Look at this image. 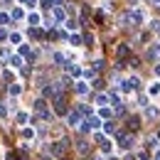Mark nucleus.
Returning a JSON list of instances; mask_svg holds the SVG:
<instances>
[{
  "label": "nucleus",
  "mask_w": 160,
  "mask_h": 160,
  "mask_svg": "<svg viewBox=\"0 0 160 160\" xmlns=\"http://www.w3.org/2000/svg\"><path fill=\"white\" fill-rule=\"evenodd\" d=\"M86 123H89V128H99V126H101V118L91 116V118H86Z\"/></svg>",
  "instance_id": "nucleus-7"
},
{
  "label": "nucleus",
  "mask_w": 160,
  "mask_h": 160,
  "mask_svg": "<svg viewBox=\"0 0 160 160\" xmlns=\"http://www.w3.org/2000/svg\"><path fill=\"white\" fill-rule=\"evenodd\" d=\"M77 91H79V94H86V91H89V86H86L84 81H77Z\"/></svg>",
  "instance_id": "nucleus-8"
},
{
  "label": "nucleus",
  "mask_w": 160,
  "mask_h": 160,
  "mask_svg": "<svg viewBox=\"0 0 160 160\" xmlns=\"http://www.w3.org/2000/svg\"><path fill=\"white\" fill-rule=\"evenodd\" d=\"M67 121H69V126H79L81 123V113L79 111H72V113L67 116Z\"/></svg>",
  "instance_id": "nucleus-4"
},
{
  "label": "nucleus",
  "mask_w": 160,
  "mask_h": 160,
  "mask_svg": "<svg viewBox=\"0 0 160 160\" xmlns=\"http://www.w3.org/2000/svg\"><path fill=\"white\" fill-rule=\"evenodd\" d=\"M153 2H160V0H153Z\"/></svg>",
  "instance_id": "nucleus-32"
},
{
  "label": "nucleus",
  "mask_w": 160,
  "mask_h": 160,
  "mask_svg": "<svg viewBox=\"0 0 160 160\" xmlns=\"http://www.w3.org/2000/svg\"><path fill=\"white\" fill-rule=\"evenodd\" d=\"M54 111L57 113H67V106H64V96L57 94V99H54Z\"/></svg>",
  "instance_id": "nucleus-3"
},
{
  "label": "nucleus",
  "mask_w": 160,
  "mask_h": 160,
  "mask_svg": "<svg viewBox=\"0 0 160 160\" xmlns=\"http://www.w3.org/2000/svg\"><path fill=\"white\" fill-rule=\"evenodd\" d=\"M148 91H150V96H158V94H160V84H153Z\"/></svg>",
  "instance_id": "nucleus-10"
},
{
  "label": "nucleus",
  "mask_w": 160,
  "mask_h": 160,
  "mask_svg": "<svg viewBox=\"0 0 160 160\" xmlns=\"http://www.w3.org/2000/svg\"><path fill=\"white\" fill-rule=\"evenodd\" d=\"M27 20H30V25H40V15H35V12H32Z\"/></svg>",
  "instance_id": "nucleus-12"
},
{
  "label": "nucleus",
  "mask_w": 160,
  "mask_h": 160,
  "mask_svg": "<svg viewBox=\"0 0 160 160\" xmlns=\"http://www.w3.org/2000/svg\"><path fill=\"white\" fill-rule=\"evenodd\" d=\"M126 54H128V47H126V44H121V47H118V57H126Z\"/></svg>",
  "instance_id": "nucleus-14"
},
{
  "label": "nucleus",
  "mask_w": 160,
  "mask_h": 160,
  "mask_svg": "<svg viewBox=\"0 0 160 160\" xmlns=\"http://www.w3.org/2000/svg\"><path fill=\"white\" fill-rule=\"evenodd\" d=\"M69 42H72L74 47H79V44H81V37H79V35H72V37H69Z\"/></svg>",
  "instance_id": "nucleus-11"
},
{
  "label": "nucleus",
  "mask_w": 160,
  "mask_h": 160,
  "mask_svg": "<svg viewBox=\"0 0 160 160\" xmlns=\"http://www.w3.org/2000/svg\"><path fill=\"white\" fill-rule=\"evenodd\" d=\"M5 116H8V108H5L2 103H0V118H5Z\"/></svg>",
  "instance_id": "nucleus-26"
},
{
  "label": "nucleus",
  "mask_w": 160,
  "mask_h": 160,
  "mask_svg": "<svg viewBox=\"0 0 160 160\" xmlns=\"http://www.w3.org/2000/svg\"><path fill=\"white\" fill-rule=\"evenodd\" d=\"M54 18H57V20H64V10H59V8H57V10H54Z\"/></svg>",
  "instance_id": "nucleus-22"
},
{
  "label": "nucleus",
  "mask_w": 160,
  "mask_h": 160,
  "mask_svg": "<svg viewBox=\"0 0 160 160\" xmlns=\"http://www.w3.org/2000/svg\"><path fill=\"white\" fill-rule=\"evenodd\" d=\"M64 67H67V72H69L72 77H79V74H81V69H79V67H74V64H64Z\"/></svg>",
  "instance_id": "nucleus-6"
},
{
  "label": "nucleus",
  "mask_w": 160,
  "mask_h": 160,
  "mask_svg": "<svg viewBox=\"0 0 160 160\" xmlns=\"http://www.w3.org/2000/svg\"><path fill=\"white\" fill-rule=\"evenodd\" d=\"M101 150H103V153H111V143L103 140V143H101Z\"/></svg>",
  "instance_id": "nucleus-13"
},
{
  "label": "nucleus",
  "mask_w": 160,
  "mask_h": 160,
  "mask_svg": "<svg viewBox=\"0 0 160 160\" xmlns=\"http://www.w3.org/2000/svg\"><path fill=\"white\" fill-rule=\"evenodd\" d=\"M22 136H25V138H32V136H35V131H32V128H25V131H22Z\"/></svg>",
  "instance_id": "nucleus-18"
},
{
  "label": "nucleus",
  "mask_w": 160,
  "mask_h": 160,
  "mask_svg": "<svg viewBox=\"0 0 160 160\" xmlns=\"http://www.w3.org/2000/svg\"><path fill=\"white\" fill-rule=\"evenodd\" d=\"M155 74H158V77H160V67H155Z\"/></svg>",
  "instance_id": "nucleus-29"
},
{
  "label": "nucleus",
  "mask_w": 160,
  "mask_h": 160,
  "mask_svg": "<svg viewBox=\"0 0 160 160\" xmlns=\"http://www.w3.org/2000/svg\"><path fill=\"white\" fill-rule=\"evenodd\" d=\"M10 22V15H5V12H0V25H8Z\"/></svg>",
  "instance_id": "nucleus-15"
},
{
  "label": "nucleus",
  "mask_w": 160,
  "mask_h": 160,
  "mask_svg": "<svg viewBox=\"0 0 160 160\" xmlns=\"http://www.w3.org/2000/svg\"><path fill=\"white\" fill-rule=\"evenodd\" d=\"M22 40V37H20V35H18V32H15V35H10V42H15V44H18V42H20Z\"/></svg>",
  "instance_id": "nucleus-25"
},
{
  "label": "nucleus",
  "mask_w": 160,
  "mask_h": 160,
  "mask_svg": "<svg viewBox=\"0 0 160 160\" xmlns=\"http://www.w3.org/2000/svg\"><path fill=\"white\" fill-rule=\"evenodd\" d=\"M128 128H138V118H131V121H128Z\"/></svg>",
  "instance_id": "nucleus-24"
},
{
  "label": "nucleus",
  "mask_w": 160,
  "mask_h": 160,
  "mask_svg": "<svg viewBox=\"0 0 160 160\" xmlns=\"http://www.w3.org/2000/svg\"><path fill=\"white\" fill-rule=\"evenodd\" d=\"M155 160H160V150H158V153H155Z\"/></svg>",
  "instance_id": "nucleus-30"
},
{
  "label": "nucleus",
  "mask_w": 160,
  "mask_h": 160,
  "mask_svg": "<svg viewBox=\"0 0 160 160\" xmlns=\"http://www.w3.org/2000/svg\"><path fill=\"white\" fill-rule=\"evenodd\" d=\"M150 57H153V59H160V44H155V47L150 49Z\"/></svg>",
  "instance_id": "nucleus-9"
},
{
  "label": "nucleus",
  "mask_w": 160,
  "mask_h": 160,
  "mask_svg": "<svg viewBox=\"0 0 160 160\" xmlns=\"http://www.w3.org/2000/svg\"><path fill=\"white\" fill-rule=\"evenodd\" d=\"M12 18H15V20H20V18H22V10H20V8H15V10H12Z\"/></svg>",
  "instance_id": "nucleus-21"
},
{
  "label": "nucleus",
  "mask_w": 160,
  "mask_h": 160,
  "mask_svg": "<svg viewBox=\"0 0 160 160\" xmlns=\"http://www.w3.org/2000/svg\"><path fill=\"white\" fill-rule=\"evenodd\" d=\"M79 150H81V153H86V150H89V143H84V140H79Z\"/></svg>",
  "instance_id": "nucleus-23"
},
{
  "label": "nucleus",
  "mask_w": 160,
  "mask_h": 160,
  "mask_svg": "<svg viewBox=\"0 0 160 160\" xmlns=\"http://www.w3.org/2000/svg\"><path fill=\"white\" fill-rule=\"evenodd\" d=\"M10 94H12V96H18V94H20V86H18V84H12V86H10Z\"/></svg>",
  "instance_id": "nucleus-17"
},
{
  "label": "nucleus",
  "mask_w": 160,
  "mask_h": 160,
  "mask_svg": "<svg viewBox=\"0 0 160 160\" xmlns=\"http://www.w3.org/2000/svg\"><path fill=\"white\" fill-rule=\"evenodd\" d=\"M150 27H153V30H158V32H160V22H158V20H153V22H150Z\"/></svg>",
  "instance_id": "nucleus-27"
},
{
  "label": "nucleus",
  "mask_w": 160,
  "mask_h": 160,
  "mask_svg": "<svg viewBox=\"0 0 160 160\" xmlns=\"http://www.w3.org/2000/svg\"><path fill=\"white\" fill-rule=\"evenodd\" d=\"M42 160H52V158H49V155H44V158H42Z\"/></svg>",
  "instance_id": "nucleus-31"
},
{
  "label": "nucleus",
  "mask_w": 160,
  "mask_h": 160,
  "mask_svg": "<svg viewBox=\"0 0 160 160\" xmlns=\"http://www.w3.org/2000/svg\"><path fill=\"white\" fill-rule=\"evenodd\" d=\"M5 160H15V155H12V153H8V158H5Z\"/></svg>",
  "instance_id": "nucleus-28"
},
{
  "label": "nucleus",
  "mask_w": 160,
  "mask_h": 160,
  "mask_svg": "<svg viewBox=\"0 0 160 160\" xmlns=\"http://www.w3.org/2000/svg\"><path fill=\"white\" fill-rule=\"evenodd\" d=\"M54 62H57V64H64L67 59H64V54H59V52H57V54H54Z\"/></svg>",
  "instance_id": "nucleus-19"
},
{
  "label": "nucleus",
  "mask_w": 160,
  "mask_h": 160,
  "mask_svg": "<svg viewBox=\"0 0 160 160\" xmlns=\"http://www.w3.org/2000/svg\"><path fill=\"white\" fill-rule=\"evenodd\" d=\"M111 160H118V158H111Z\"/></svg>",
  "instance_id": "nucleus-33"
},
{
  "label": "nucleus",
  "mask_w": 160,
  "mask_h": 160,
  "mask_svg": "<svg viewBox=\"0 0 160 160\" xmlns=\"http://www.w3.org/2000/svg\"><path fill=\"white\" fill-rule=\"evenodd\" d=\"M94 160H101V158H94Z\"/></svg>",
  "instance_id": "nucleus-34"
},
{
  "label": "nucleus",
  "mask_w": 160,
  "mask_h": 160,
  "mask_svg": "<svg viewBox=\"0 0 160 160\" xmlns=\"http://www.w3.org/2000/svg\"><path fill=\"white\" fill-rule=\"evenodd\" d=\"M106 101H108V96H103V94H99V96H96V103H101V106H103Z\"/></svg>",
  "instance_id": "nucleus-20"
},
{
  "label": "nucleus",
  "mask_w": 160,
  "mask_h": 160,
  "mask_svg": "<svg viewBox=\"0 0 160 160\" xmlns=\"http://www.w3.org/2000/svg\"><path fill=\"white\" fill-rule=\"evenodd\" d=\"M138 86H140V81L136 79V77H133V79H126L123 84H121V89H123V91H133V89H138Z\"/></svg>",
  "instance_id": "nucleus-2"
},
{
  "label": "nucleus",
  "mask_w": 160,
  "mask_h": 160,
  "mask_svg": "<svg viewBox=\"0 0 160 160\" xmlns=\"http://www.w3.org/2000/svg\"><path fill=\"white\" fill-rule=\"evenodd\" d=\"M67 148H69V140H57V143H52V145H49V150H52V155H57V158L67 153Z\"/></svg>",
  "instance_id": "nucleus-1"
},
{
  "label": "nucleus",
  "mask_w": 160,
  "mask_h": 160,
  "mask_svg": "<svg viewBox=\"0 0 160 160\" xmlns=\"http://www.w3.org/2000/svg\"><path fill=\"white\" fill-rule=\"evenodd\" d=\"M158 113H160V111L155 108V106H148V108H145V118H155Z\"/></svg>",
  "instance_id": "nucleus-5"
},
{
  "label": "nucleus",
  "mask_w": 160,
  "mask_h": 160,
  "mask_svg": "<svg viewBox=\"0 0 160 160\" xmlns=\"http://www.w3.org/2000/svg\"><path fill=\"white\" fill-rule=\"evenodd\" d=\"M10 64H12V67H20L22 59H20V57H10Z\"/></svg>",
  "instance_id": "nucleus-16"
}]
</instances>
